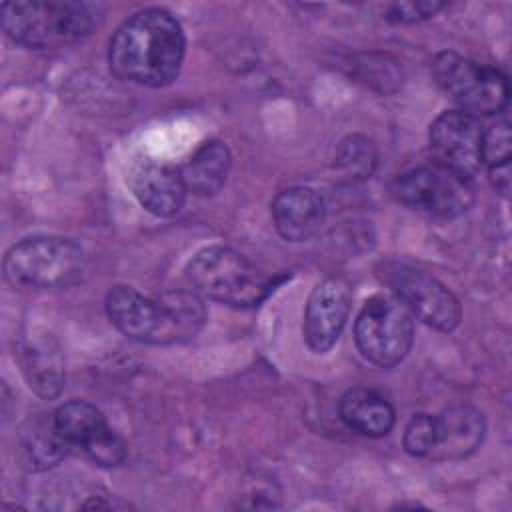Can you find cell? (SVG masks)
Wrapping results in <instances>:
<instances>
[{"instance_id": "obj_1", "label": "cell", "mask_w": 512, "mask_h": 512, "mask_svg": "<svg viewBox=\"0 0 512 512\" xmlns=\"http://www.w3.org/2000/svg\"><path fill=\"white\" fill-rule=\"evenodd\" d=\"M184 32L162 8H146L130 16L110 40V68L142 86L160 88L176 80L184 60Z\"/></svg>"}, {"instance_id": "obj_2", "label": "cell", "mask_w": 512, "mask_h": 512, "mask_svg": "<svg viewBox=\"0 0 512 512\" xmlns=\"http://www.w3.org/2000/svg\"><path fill=\"white\" fill-rule=\"evenodd\" d=\"M110 322L126 338L146 344H178L196 336L206 320L198 292H166L146 298L136 288L118 284L106 296Z\"/></svg>"}, {"instance_id": "obj_3", "label": "cell", "mask_w": 512, "mask_h": 512, "mask_svg": "<svg viewBox=\"0 0 512 512\" xmlns=\"http://www.w3.org/2000/svg\"><path fill=\"white\" fill-rule=\"evenodd\" d=\"M98 24L92 4L74 0L4 2L2 26L6 34L28 48H60L86 38Z\"/></svg>"}, {"instance_id": "obj_4", "label": "cell", "mask_w": 512, "mask_h": 512, "mask_svg": "<svg viewBox=\"0 0 512 512\" xmlns=\"http://www.w3.org/2000/svg\"><path fill=\"white\" fill-rule=\"evenodd\" d=\"M186 276L194 292L236 308L256 306L274 290L272 278L262 274L246 256L226 246L200 250L190 260Z\"/></svg>"}, {"instance_id": "obj_5", "label": "cell", "mask_w": 512, "mask_h": 512, "mask_svg": "<svg viewBox=\"0 0 512 512\" xmlns=\"http://www.w3.org/2000/svg\"><path fill=\"white\" fill-rule=\"evenodd\" d=\"M88 258L80 244L60 236H34L14 244L4 258V276L14 286L66 288L82 280Z\"/></svg>"}, {"instance_id": "obj_6", "label": "cell", "mask_w": 512, "mask_h": 512, "mask_svg": "<svg viewBox=\"0 0 512 512\" xmlns=\"http://www.w3.org/2000/svg\"><path fill=\"white\" fill-rule=\"evenodd\" d=\"M432 74L460 110L474 118L500 114L508 104V82L498 68L442 52L432 62Z\"/></svg>"}, {"instance_id": "obj_7", "label": "cell", "mask_w": 512, "mask_h": 512, "mask_svg": "<svg viewBox=\"0 0 512 512\" xmlns=\"http://www.w3.org/2000/svg\"><path fill=\"white\" fill-rule=\"evenodd\" d=\"M390 192L400 204L436 218H456L474 204L472 180L436 162L400 174Z\"/></svg>"}, {"instance_id": "obj_8", "label": "cell", "mask_w": 512, "mask_h": 512, "mask_svg": "<svg viewBox=\"0 0 512 512\" xmlns=\"http://www.w3.org/2000/svg\"><path fill=\"white\" fill-rule=\"evenodd\" d=\"M354 336L366 360L380 368H392L410 352L412 320L400 300L378 294L362 306Z\"/></svg>"}, {"instance_id": "obj_9", "label": "cell", "mask_w": 512, "mask_h": 512, "mask_svg": "<svg viewBox=\"0 0 512 512\" xmlns=\"http://www.w3.org/2000/svg\"><path fill=\"white\" fill-rule=\"evenodd\" d=\"M386 282L400 302L424 324L442 332H450L458 326L462 316L460 302L434 276L406 264H390L386 268Z\"/></svg>"}, {"instance_id": "obj_10", "label": "cell", "mask_w": 512, "mask_h": 512, "mask_svg": "<svg viewBox=\"0 0 512 512\" xmlns=\"http://www.w3.org/2000/svg\"><path fill=\"white\" fill-rule=\"evenodd\" d=\"M482 126L478 118L462 112H442L430 126L434 162L472 180L482 166Z\"/></svg>"}, {"instance_id": "obj_11", "label": "cell", "mask_w": 512, "mask_h": 512, "mask_svg": "<svg viewBox=\"0 0 512 512\" xmlns=\"http://www.w3.org/2000/svg\"><path fill=\"white\" fill-rule=\"evenodd\" d=\"M56 420L70 446H78L100 466H118L126 458L122 438L108 426L102 412L86 400H70L56 412Z\"/></svg>"}, {"instance_id": "obj_12", "label": "cell", "mask_w": 512, "mask_h": 512, "mask_svg": "<svg viewBox=\"0 0 512 512\" xmlns=\"http://www.w3.org/2000/svg\"><path fill=\"white\" fill-rule=\"evenodd\" d=\"M352 302L350 282L342 276H328L318 282L306 302L304 340L316 354L328 352L346 324Z\"/></svg>"}, {"instance_id": "obj_13", "label": "cell", "mask_w": 512, "mask_h": 512, "mask_svg": "<svg viewBox=\"0 0 512 512\" xmlns=\"http://www.w3.org/2000/svg\"><path fill=\"white\" fill-rule=\"evenodd\" d=\"M16 358L28 386L42 398H56L64 386V356L56 338L30 328L18 338Z\"/></svg>"}, {"instance_id": "obj_14", "label": "cell", "mask_w": 512, "mask_h": 512, "mask_svg": "<svg viewBox=\"0 0 512 512\" xmlns=\"http://www.w3.org/2000/svg\"><path fill=\"white\" fill-rule=\"evenodd\" d=\"M138 202L152 214L168 218L180 212L186 198V186L180 170L166 162L144 158L136 162L128 176Z\"/></svg>"}, {"instance_id": "obj_15", "label": "cell", "mask_w": 512, "mask_h": 512, "mask_svg": "<svg viewBox=\"0 0 512 512\" xmlns=\"http://www.w3.org/2000/svg\"><path fill=\"white\" fill-rule=\"evenodd\" d=\"M484 416L472 406H452L434 416V446L428 458L462 460L476 452L484 440Z\"/></svg>"}, {"instance_id": "obj_16", "label": "cell", "mask_w": 512, "mask_h": 512, "mask_svg": "<svg viewBox=\"0 0 512 512\" xmlns=\"http://www.w3.org/2000/svg\"><path fill=\"white\" fill-rule=\"evenodd\" d=\"M324 218L326 210L320 194L306 186L286 188L272 202L274 226L290 242H304L316 236Z\"/></svg>"}, {"instance_id": "obj_17", "label": "cell", "mask_w": 512, "mask_h": 512, "mask_svg": "<svg viewBox=\"0 0 512 512\" xmlns=\"http://www.w3.org/2000/svg\"><path fill=\"white\" fill-rule=\"evenodd\" d=\"M70 442L58 426L56 414H36L28 418L16 434V452L24 468L42 472L64 460Z\"/></svg>"}, {"instance_id": "obj_18", "label": "cell", "mask_w": 512, "mask_h": 512, "mask_svg": "<svg viewBox=\"0 0 512 512\" xmlns=\"http://www.w3.org/2000/svg\"><path fill=\"white\" fill-rule=\"evenodd\" d=\"M338 412L342 422L362 436L380 438L386 436L394 426V408L390 402L368 388L348 390L340 398Z\"/></svg>"}, {"instance_id": "obj_19", "label": "cell", "mask_w": 512, "mask_h": 512, "mask_svg": "<svg viewBox=\"0 0 512 512\" xmlns=\"http://www.w3.org/2000/svg\"><path fill=\"white\" fill-rule=\"evenodd\" d=\"M232 156L224 142L208 140L180 168L188 192L196 196H214L224 186L230 172Z\"/></svg>"}, {"instance_id": "obj_20", "label": "cell", "mask_w": 512, "mask_h": 512, "mask_svg": "<svg viewBox=\"0 0 512 512\" xmlns=\"http://www.w3.org/2000/svg\"><path fill=\"white\" fill-rule=\"evenodd\" d=\"M378 162L376 144L364 134L346 136L334 154V170L350 184L364 182L372 176Z\"/></svg>"}, {"instance_id": "obj_21", "label": "cell", "mask_w": 512, "mask_h": 512, "mask_svg": "<svg viewBox=\"0 0 512 512\" xmlns=\"http://www.w3.org/2000/svg\"><path fill=\"white\" fill-rule=\"evenodd\" d=\"M510 122L508 118H500L482 132V162H486L488 170L510 168Z\"/></svg>"}, {"instance_id": "obj_22", "label": "cell", "mask_w": 512, "mask_h": 512, "mask_svg": "<svg viewBox=\"0 0 512 512\" xmlns=\"http://www.w3.org/2000/svg\"><path fill=\"white\" fill-rule=\"evenodd\" d=\"M434 446V416L416 414L404 430V448L412 456L428 458Z\"/></svg>"}, {"instance_id": "obj_23", "label": "cell", "mask_w": 512, "mask_h": 512, "mask_svg": "<svg viewBox=\"0 0 512 512\" xmlns=\"http://www.w3.org/2000/svg\"><path fill=\"white\" fill-rule=\"evenodd\" d=\"M444 8V2L438 0H410V2H394L386 8V20L392 22H420L434 16L438 10Z\"/></svg>"}]
</instances>
